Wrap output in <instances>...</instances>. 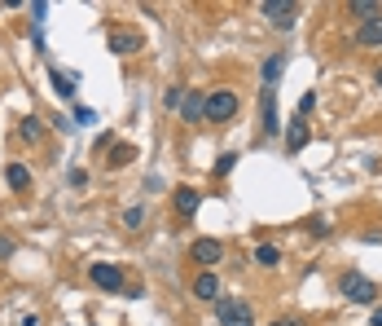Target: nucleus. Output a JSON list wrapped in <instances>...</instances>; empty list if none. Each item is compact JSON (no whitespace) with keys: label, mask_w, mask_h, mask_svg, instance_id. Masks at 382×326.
<instances>
[{"label":"nucleus","mask_w":382,"mask_h":326,"mask_svg":"<svg viewBox=\"0 0 382 326\" xmlns=\"http://www.w3.org/2000/svg\"><path fill=\"white\" fill-rule=\"evenodd\" d=\"M281 67H286V58H281V53H268V58H264V89H277Z\"/></svg>","instance_id":"obj_15"},{"label":"nucleus","mask_w":382,"mask_h":326,"mask_svg":"<svg viewBox=\"0 0 382 326\" xmlns=\"http://www.w3.org/2000/svg\"><path fill=\"white\" fill-rule=\"evenodd\" d=\"M180 115H185V124H198V119H207V93H198V89H185V97H180Z\"/></svg>","instance_id":"obj_9"},{"label":"nucleus","mask_w":382,"mask_h":326,"mask_svg":"<svg viewBox=\"0 0 382 326\" xmlns=\"http://www.w3.org/2000/svg\"><path fill=\"white\" fill-rule=\"evenodd\" d=\"M48 84H53V93L62 97V102H71V97H75V84H79V79H75V75H62V71H48Z\"/></svg>","instance_id":"obj_14"},{"label":"nucleus","mask_w":382,"mask_h":326,"mask_svg":"<svg viewBox=\"0 0 382 326\" xmlns=\"http://www.w3.org/2000/svg\"><path fill=\"white\" fill-rule=\"evenodd\" d=\"M352 13H356V18H360V22H369V18H378V13H382V9L374 5V0H352Z\"/></svg>","instance_id":"obj_18"},{"label":"nucleus","mask_w":382,"mask_h":326,"mask_svg":"<svg viewBox=\"0 0 382 326\" xmlns=\"http://www.w3.org/2000/svg\"><path fill=\"white\" fill-rule=\"evenodd\" d=\"M141 221H145V207H128L123 211V225H128V230H141Z\"/></svg>","instance_id":"obj_21"},{"label":"nucleus","mask_w":382,"mask_h":326,"mask_svg":"<svg viewBox=\"0 0 382 326\" xmlns=\"http://www.w3.org/2000/svg\"><path fill=\"white\" fill-rule=\"evenodd\" d=\"M233 163H238V155H220V163H215V172H220V176H228V172H233Z\"/></svg>","instance_id":"obj_23"},{"label":"nucleus","mask_w":382,"mask_h":326,"mask_svg":"<svg viewBox=\"0 0 382 326\" xmlns=\"http://www.w3.org/2000/svg\"><path fill=\"white\" fill-rule=\"evenodd\" d=\"M255 265H264V269L281 265V247H273V242H259V247H255Z\"/></svg>","instance_id":"obj_16"},{"label":"nucleus","mask_w":382,"mask_h":326,"mask_svg":"<svg viewBox=\"0 0 382 326\" xmlns=\"http://www.w3.org/2000/svg\"><path fill=\"white\" fill-rule=\"evenodd\" d=\"M18 133H22L27 141H40V137H44V124H40L36 115H27V119H22V128H18Z\"/></svg>","instance_id":"obj_20"},{"label":"nucleus","mask_w":382,"mask_h":326,"mask_svg":"<svg viewBox=\"0 0 382 326\" xmlns=\"http://www.w3.org/2000/svg\"><path fill=\"white\" fill-rule=\"evenodd\" d=\"M273 326H303V322H273Z\"/></svg>","instance_id":"obj_28"},{"label":"nucleus","mask_w":382,"mask_h":326,"mask_svg":"<svg viewBox=\"0 0 382 326\" xmlns=\"http://www.w3.org/2000/svg\"><path fill=\"white\" fill-rule=\"evenodd\" d=\"M215 318H220V326H255V313L246 300H215Z\"/></svg>","instance_id":"obj_3"},{"label":"nucleus","mask_w":382,"mask_h":326,"mask_svg":"<svg viewBox=\"0 0 382 326\" xmlns=\"http://www.w3.org/2000/svg\"><path fill=\"white\" fill-rule=\"evenodd\" d=\"M110 53H119V58L141 53V31H123V27H114V31H110Z\"/></svg>","instance_id":"obj_6"},{"label":"nucleus","mask_w":382,"mask_h":326,"mask_svg":"<svg viewBox=\"0 0 382 326\" xmlns=\"http://www.w3.org/2000/svg\"><path fill=\"white\" fill-rule=\"evenodd\" d=\"M22 326H40V318H36V313H27V318H22Z\"/></svg>","instance_id":"obj_25"},{"label":"nucleus","mask_w":382,"mask_h":326,"mask_svg":"<svg viewBox=\"0 0 382 326\" xmlns=\"http://www.w3.org/2000/svg\"><path fill=\"white\" fill-rule=\"evenodd\" d=\"M88 278L102 291H123V269L119 265H88Z\"/></svg>","instance_id":"obj_7"},{"label":"nucleus","mask_w":382,"mask_h":326,"mask_svg":"<svg viewBox=\"0 0 382 326\" xmlns=\"http://www.w3.org/2000/svg\"><path fill=\"white\" fill-rule=\"evenodd\" d=\"M172 203H176V211H180V216H198V207H203V194H198V190H189V185H180L176 194H172Z\"/></svg>","instance_id":"obj_10"},{"label":"nucleus","mask_w":382,"mask_h":326,"mask_svg":"<svg viewBox=\"0 0 382 326\" xmlns=\"http://www.w3.org/2000/svg\"><path fill=\"white\" fill-rule=\"evenodd\" d=\"M312 106H317V93H303V97H299V119H303Z\"/></svg>","instance_id":"obj_24"},{"label":"nucleus","mask_w":382,"mask_h":326,"mask_svg":"<svg viewBox=\"0 0 382 326\" xmlns=\"http://www.w3.org/2000/svg\"><path fill=\"white\" fill-rule=\"evenodd\" d=\"M193 296H198V300H215V296H220V278H215L211 269L198 273V278H193Z\"/></svg>","instance_id":"obj_12"},{"label":"nucleus","mask_w":382,"mask_h":326,"mask_svg":"<svg viewBox=\"0 0 382 326\" xmlns=\"http://www.w3.org/2000/svg\"><path fill=\"white\" fill-rule=\"evenodd\" d=\"M238 93H228V89H215V93H207V119L211 124H224V119H233L238 115Z\"/></svg>","instance_id":"obj_2"},{"label":"nucleus","mask_w":382,"mask_h":326,"mask_svg":"<svg viewBox=\"0 0 382 326\" xmlns=\"http://www.w3.org/2000/svg\"><path fill=\"white\" fill-rule=\"evenodd\" d=\"M220 256H224V247H220V242H215V238H198L193 242V247H189V260H193V265H220Z\"/></svg>","instance_id":"obj_8"},{"label":"nucleus","mask_w":382,"mask_h":326,"mask_svg":"<svg viewBox=\"0 0 382 326\" xmlns=\"http://www.w3.org/2000/svg\"><path fill=\"white\" fill-rule=\"evenodd\" d=\"M132 159H137V150H132V145H114V150H110V168H128Z\"/></svg>","instance_id":"obj_19"},{"label":"nucleus","mask_w":382,"mask_h":326,"mask_svg":"<svg viewBox=\"0 0 382 326\" xmlns=\"http://www.w3.org/2000/svg\"><path fill=\"white\" fill-rule=\"evenodd\" d=\"M5 176H9V185H13V190H27V185H31V172L22 168V163H9Z\"/></svg>","instance_id":"obj_17"},{"label":"nucleus","mask_w":382,"mask_h":326,"mask_svg":"<svg viewBox=\"0 0 382 326\" xmlns=\"http://www.w3.org/2000/svg\"><path fill=\"white\" fill-rule=\"evenodd\" d=\"M339 291H343L352 304H374V300H378V287L364 278V273H356V269H347L343 278H339Z\"/></svg>","instance_id":"obj_1"},{"label":"nucleus","mask_w":382,"mask_h":326,"mask_svg":"<svg viewBox=\"0 0 382 326\" xmlns=\"http://www.w3.org/2000/svg\"><path fill=\"white\" fill-rule=\"evenodd\" d=\"M259 115H264V133L277 137L281 133V115H277V89H259Z\"/></svg>","instance_id":"obj_5"},{"label":"nucleus","mask_w":382,"mask_h":326,"mask_svg":"<svg viewBox=\"0 0 382 326\" xmlns=\"http://www.w3.org/2000/svg\"><path fill=\"white\" fill-rule=\"evenodd\" d=\"M180 97H185V89H168V93H163V106L176 110V106H180Z\"/></svg>","instance_id":"obj_22"},{"label":"nucleus","mask_w":382,"mask_h":326,"mask_svg":"<svg viewBox=\"0 0 382 326\" xmlns=\"http://www.w3.org/2000/svg\"><path fill=\"white\" fill-rule=\"evenodd\" d=\"M374 79H378V89H382V67H378V75H374Z\"/></svg>","instance_id":"obj_29"},{"label":"nucleus","mask_w":382,"mask_h":326,"mask_svg":"<svg viewBox=\"0 0 382 326\" xmlns=\"http://www.w3.org/2000/svg\"><path fill=\"white\" fill-rule=\"evenodd\" d=\"M369 322H374V326H382V308H374V318H369Z\"/></svg>","instance_id":"obj_26"},{"label":"nucleus","mask_w":382,"mask_h":326,"mask_svg":"<svg viewBox=\"0 0 382 326\" xmlns=\"http://www.w3.org/2000/svg\"><path fill=\"white\" fill-rule=\"evenodd\" d=\"M308 141H312V128H308L303 119H294V124L286 128V145H290V155H299V150H303Z\"/></svg>","instance_id":"obj_11"},{"label":"nucleus","mask_w":382,"mask_h":326,"mask_svg":"<svg viewBox=\"0 0 382 326\" xmlns=\"http://www.w3.org/2000/svg\"><path fill=\"white\" fill-rule=\"evenodd\" d=\"M294 13H299V5L294 0H264V18H268L273 27H294Z\"/></svg>","instance_id":"obj_4"},{"label":"nucleus","mask_w":382,"mask_h":326,"mask_svg":"<svg viewBox=\"0 0 382 326\" xmlns=\"http://www.w3.org/2000/svg\"><path fill=\"white\" fill-rule=\"evenodd\" d=\"M9 252H13V247H9V242H5V238H0V256H9Z\"/></svg>","instance_id":"obj_27"},{"label":"nucleus","mask_w":382,"mask_h":326,"mask_svg":"<svg viewBox=\"0 0 382 326\" xmlns=\"http://www.w3.org/2000/svg\"><path fill=\"white\" fill-rule=\"evenodd\" d=\"M356 44H364V48L382 44V13H378V18H369V22H360V31H356Z\"/></svg>","instance_id":"obj_13"}]
</instances>
